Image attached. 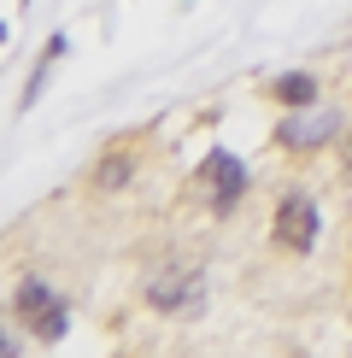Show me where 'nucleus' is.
<instances>
[{"label":"nucleus","mask_w":352,"mask_h":358,"mask_svg":"<svg viewBox=\"0 0 352 358\" xmlns=\"http://www.w3.org/2000/svg\"><path fill=\"white\" fill-rule=\"evenodd\" d=\"M59 53H65V36H53L47 48H41L36 71H29V83H24V94H18V106H24V112H29V106H36V100H41V88H47V71L59 65Z\"/></svg>","instance_id":"0eeeda50"},{"label":"nucleus","mask_w":352,"mask_h":358,"mask_svg":"<svg viewBox=\"0 0 352 358\" xmlns=\"http://www.w3.org/2000/svg\"><path fill=\"white\" fill-rule=\"evenodd\" d=\"M194 182H205V188H212V212L223 217V212H235V206H241V194H247V171H241V159H235V153L212 147V153L200 159Z\"/></svg>","instance_id":"20e7f679"},{"label":"nucleus","mask_w":352,"mask_h":358,"mask_svg":"<svg viewBox=\"0 0 352 358\" xmlns=\"http://www.w3.org/2000/svg\"><path fill=\"white\" fill-rule=\"evenodd\" d=\"M0 48H6V24H0Z\"/></svg>","instance_id":"9b49d317"},{"label":"nucleus","mask_w":352,"mask_h":358,"mask_svg":"<svg viewBox=\"0 0 352 358\" xmlns=\"http://www.w3.org/2000/svg\"><path fill=\"white\" fill-rule=\"evenodd\" d=\"M147 306L153 311H188L194 306V276H182V271H165V276H153L147 282Z\"/></svg>","instance_id":"39448f33"},{"label":"nucleus","mask_w":352,"mask_h":358,"mask_svg":"<svg viewBox=\"0 0 352 358\" xmlns=\"http://www.w3.org/2000/svg\"><path fill=\"white\" fill-rule=\"evenodd\" d=\"M12 317H18L36 341H59L65 335V306H59V294L47 288V282H36V276H24L18 288H12Z\"/></svg>","instance_id":"f257e3e1"},{"label":"nucleus","mask_w":352,"mask_h":358,"mask_svg":"<svg viewBox=\"0 0 352 358\" xmlns=\"http://www.w3.org/2000/svg\"><path fill=\"white\" fill-rule=\"evenodd\" d=\"M270 235H276V247H288V252H311L317 235H323L317 206L305 200V194H282V200H276V217H270Z\"/></svg>","instance_id":"7ed1b4c3"},{"label":"nucleus","mask_w":352,"mask_h":358,"mask_svg":"<svg viewBox=\"0 0 352 358\" xmlns=\"http://www.w3.org/2000/svg\"><path fill=\"white\" fill-rule=\"evenodd\" d=\"M264 94H270L276 106H311V100H317V77H311V71H282Z\"/></svg>","instance_id":"423d86ee"},{"label":"nucleus","mask_w":352,"mask_h":358,"mask_svg":"<svg viewBox=\"0 0 352 358\" xmlns=\"http://www.w3.org/2000/svg\"><path fill=\"white\" fill-rule=\"evenodd\" d=\"M341 136V112L335 106H293V117L276 124V141L288 147V153H317L323 141Z\"/></svg>","instance_id":"f03ea898"},{"label":"nucleus","mask_w":352,"mask_h":358,"mask_svg":"<svg viewBox=\"0 0 352 358\" xmlns=\"http://www.w3.org/2000/svg\"><path fill=\"white\" fill-rule=\"evenodd\" d=\"M0 352H12V335H6V329H0Z\"/></svg>","instance_id":"1a4fd4ad"},{"label":"nucleus","mask_w":352,"mask_h":358,"mask_svg":"<svg viewBox=\"0 0 352 358\" xmlns=\"http://www.w3.org/2000/svg\"><path fill=\"white\" fill-rule=\"evenodd\" d=\"M88 182H94V188H106V194H112V188H124V182H129V153H112V159H100Z\"/></svg>","instance_id":"6e6552de"},{"label":"nucleus","mask_w":352,"mask_h":358,"mask_svg":"<svg viewBox=\"0 0 352 358\" xmlns=\"http://www.w3.org/2000/svg\"><path fill=\"white\" fill-rule=\"evenodd\" d=\"M346 165H352V129H346Z\"/></svg>","instance_id":"9d476101"}]
</instances>
